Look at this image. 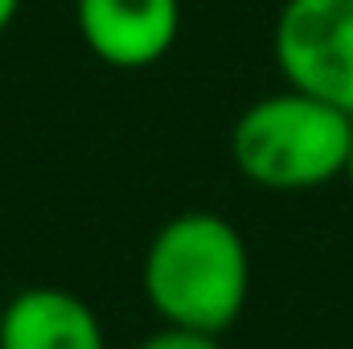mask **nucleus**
Masks as SVG:
<instances>
[{
    "label": "nucleus",
    "instance_id": "obj_1",
    "mask_svg": "<svg viewBox=\"0 0 353 349\" xmlns=\"http://www.w3.org/2000/svg\"><path fill=\"white\" fill-rule=\"evenodd\" d=\"M148 308L176 329L226 333L251 292V255L234 222L210 210H189L165 222L140 267Z\"/></svg>",
    "mask_w": 353,
    "mask_h": 349
},
{
    "label": "nucleus",
    "instance_id": "obj_2",
    "mask_svg": "<svg viewBox=\"0 0 353 349\" xmlns=\"http://www.w3.org/2000/svg\"><path fill=\"white\" fill-rule=\"evenodd\" d=\"M350 144V111L292 87L255 99L230 132V157L239 173L279 193L316 189L333 177H345Z\"/></svg>",
    "mask_w": 353,
    "mask_h": 349
},
{
    "label": "nucleus",
    "instance_id": "obj_3",
    "mask_svg": "<svg viewBox=\"0 0 353 349\" xmlns=\"http://www.w3.org/2000/svg\"><path fill=\"white\" fill-rule=\"evenodd\" d=\"M271 54L292 90L353 115V0H283Z\"/></svg>",
    "mask_w": 353,
    "mask_h": 349
},
{
    "label": "nucleus",
    "instance_id": "obj_4",
    "mask_svg": "<svg viewBox=\"0 0 353 349\" xmlns=\"http://www.w3.org/2000/svg\"><path fill=\"white\" fill-rule=\"evenodd\" d=\"M87 50L115 70H144L173 50L181 0H74Z\"/></svg>",
    "mask_w": 353,
    "mask_h": 349
},
{
    "label": "nucleus",
    "instance_id": "obj_5",
    "mask_svg": "<svg viewBox=\"0 0 353 349\" xmlns=\"http://www.w3.org/2000/svg\"><path fill=\"white\" fill-rule=\"evenodd\" d=\"M0 349H107V337L83 296L25 288L0 312Z\"/></svg>",
    "mask_w": 353,
    "mask_h": 349
},
{
    "label": "nucleus",
    "instance_id": "obj_6",
    "mask_svg": "<svg viewBox=\"0 0 353 349\" xmlns=\"http://www.w3.org/2000/svg\"><path fill=\"white\" fill-rule=\"evenodd\" d=\"M136 349H222L214 333H197V329H176V325H165L157 329L152 337H144Z\"/></svg>",
    "mask_w": 353,
    "mask_h": 349
},
{
    "label": "nucleus",
    "instance_id": "obj_7",
    "mask_svg": "<svg viewBox=\"0 0 353 349\" xmlns=\"http://www.w3.org/2000/svg\"><path fill=\"white\" fill-rule=\"evenodd\" d=\"M17 8H21V0H0V33L17 21Z\"/></svg>",
    "mask_w": 353,
    "mask_h": 349
},
{
    "label": "nucleus",
    "instance_id": "obj_8",
    "mask_svg": "<svg viewBox=\"0 0 353 349\" xmlns=\"http://www.w3.org/2000/svg\"><path fill=\"white\" fill-rule=\"evenodd\" d=\"M345 181L353 185V144H350V161H345Z\"/></svg>",
    "mask_w": 353,
    "mask_h": 349
}]
</instances>
